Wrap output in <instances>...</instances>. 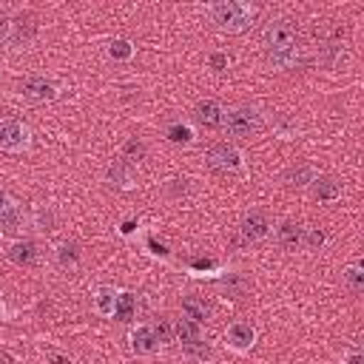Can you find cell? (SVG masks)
<instances>
[{
    "label": "cell",
    "mask_w": 364,
    "mask_h": 364,
    "mask_svg": "<svg viewBox=\"0 0 364 364\" xmlns=\"http://www.w3.org/2000/svg\"><path fill=\"white\" fill-rule=\"evenodd\" d=\"M168 139L176 142V145H191L193 142V128L185 125V122H173V125H168Z\"/></svg>",
    "instance_id": "cell-19"
},
{
    "label": "cell",
    "mask_w": 364,
    "mask_h": 364,
    "mask_svg": "<svg viewBox=\"0 0 364 364\" xmlns=\"http://www.w3.org/2000/svg\"><path fill=\"white\" fill-rule=\"evenodd\" d=\"M11 26H14V23H11L9 17H0V43H6V40L11 37Z\"/></svg>",
    "instance_id": "cell-28"
},
{
    "label": "cell",
    "mask_w": 364,
    "mask_h": 364,
    "mask_svg": "<svg viewBox=\"0 0 364 364\" xmlns=\"http://www.w3.org/2000/svg\"><path fill=\"white\" fill-rule=\"evenodd\" d=\"M361 361H364V358H361V353H358V350H353V353L347 355V364H361Z\"/></svg>",
    "instance_id": "cell-30"
},
{
    "label": "cell",
    "mask_w": 364,
    "mask_h": 364,
    "mask_svg": "<svg viewBox=\"0 0 364 364\" xmlns=\"http://www.w3.org/2000/svg\"><path fill=\"white\" fill-rule=\"evenodd\" d=\"M276 239H279L282 247H287V250H299V247L304 245V228L296 225V222H282V225L276 228Z\"/></svg>",
    "instance_id": "cell-12"
},
{
    "label": "cell",
    "mask_w": 364,
    "mask_h": 364,
    "mask_svg": "<svg viewBox=\"0 0 364 364\" xmlns=\"http://www.w3.org/2000/svg\"><path fill=\"white\" fill-rule=\"evenodd\" d=\"M222 125L228 128V134H230V136H250V134H256V131H259L262 117H259V111H256V108H250V105H236V108L225 111Z\"/></svg>",
    "instance_id": "cell-3"
},
{
    "label": "cell",
    "mask_w": 364,
    "mask_h": 364,
    "mask_svg": "<svg viewBox=\"0 0 364 364\" xmlns=\"http://www.w3.org/2000/svg\"><path fill=\"white\" fill-rule=\"evenodd\" d=\"M193 119L199 125H205V128H219L222 119H225V111H222V105L216 100H202L193 108Z\"/></svg>",
    "instance_id": "cell-10"
},
{
    "label": "cell",
    "mask_w": 364,
    "mask_h": 364,
    "mask_svg": "<svg viewBox=\"0 0 364 364\" xmlns=\"http://www.w3.org/2000/svg\"><path fill=\"white\" fill-rule=\"evenodd\" d=\"M148 245H151V250H154V253H159V256H165V253H168V250H165L162 245H156L154 239H148Z\"/></svg>",
    "instance_id": "cell-31"
},
{
    "label": "cell",
    "mask_w": 364,
    "mask_h": 364,
    "mask_svg": "<svg viewBox=\"0 0 364 364\" xmlns=\"http://www.w3.org/2000/svg\"><path fill=\"white\" fill-rule=\"evenodd\" d=\"M114 304H117V290L114 287H100L94 293V310L100 316H114Z\"/></svg>",
    "instance_id": "cell-17"
},
{
    "label": "cell",
    "mask_w": 364,
    "mask_h": 364,
    "mask_svg": "<svg viewBox=\"0 0 364 364\" xmlns=\"http://www.w3.org/2000/svg\"><path fill=\"white\" fill-rule=\"evenodd\" d=\"M210 68L213 71H225L228 68V57L225 54H210Z\"/></svg>",
    "instance_id": "cell-27"
},
{
    "label": "cell",
    "mask_w": 364,
    "mask_h": 364,
    "mask_svg": "<svg viewBox=\"0 0 364 364\" xmlns=\"http://www.w3.org/2000/svg\"><path fill=\"white\" fill-rule=\"evenodd\" d=\"M159 344H162V341H159V336H156V330H154L151 324H139V327L131 333V350L139 353V355L156 353Z\"/></svg>",
    "instance_id": "cell-9"
},
{
    "label": "cell",
    "mask_w": 364,
    "mask_h": 364,
    "mask_svg": "<svg viewBox=\"0 0 364 364\" xmlns=\"http://www.w3.org/2000/svg\"><path fill=\"white\" fill-rule=\"evenodd\" d=\"M9 259H11L14 264H20V267H28V264H34V262H37V245H34V242H28V239L14 242V245L9 247Z\"/></svg>",
    "instance_id": "cell-14"
},
{
    "label": "cell",
    "mask_w": 364,
    "mask_h": 364,
    "mask_svg": "<svg viewBox=\"0 0 364 364\" xmlns=\"http://www.w3.org/2000/svg\"><path fill=\"white\" fill-rule=\"evenodd\" d=\"M208 14L213 20V26L219 31H228V34H239L245 31L253 17H256V9L247 6V3H236V0H225V3H213L208 6Z\"/></svg>",
    "instance_id": "cell-2"
},
{
    "label": "cell",
    "mask_w": 364,
    "mask_h": 364,
    "mask_svg": "<svg viewBox=\"0 0 364 364\" xmlns=\"http://www.w3.org/2000/svg\"><path fill=\"white\" fill-rule=\"evenodd\" d=\"M176 338H179V344H182V350L188 355H196V358H208L210 355V347L202 338V324H196L191 318H182L176 324Z\"/></svg>",
    "instance_id": "cell-4"
},
{
    "label": "cell",
    "mask_w": 364,
    "mask_h": 364,
    "mask_svg": "<svg viewBox=\"0 0 364 364\" xmlns=\"http://www.w3.org/2000/svg\"><path fill=\"white\" fill-rule=\"evenodd\" d=\"M267 230H270V222H267V216L262 210H250L242 219V236H245V242H259V239L267 236Z\"/></svg>",
    "instance_id": "cell-11"
},
{
    "label": "cell",
    "mask_w": 364,
    "mask_h": 364,
    "mask_svg": "<svg viewBox=\"0 0 364 364\" xmlns=\"http://www.w3.org/2000/svg\"><path fill=\"white\" fill-rule=\"evenodd\" d=\"M182 313H185V318L202 324V321L210 318V304L205 299H199V296H185L182 299Z\"/></svg>",
    "instance_id": "cell-13"
},
{
    "label": "cell",
    "mask_w": 364,
    "mask_h": 364,
    "mask_svg": "<svg viewBox=\"0 0 364 364\" xmlns=\"http://www.w3.org/2000/svg\"><path fill=\"white\" fill-rule=\"evenodd\" d=\"M122 156H125L128 162H134V159L139 162V159L145 156V142H142V139H136V136H131V139L122 145Z\"/></svg>",
    "instance_id": "cell-22"
},
{
    "label": "cell",
    "mask_w": 364,
    "mask_h": 364,
    "mask_svg": "<svg viewBox=\"0 0 364 364\" xmlns=\"http://www.w3.org/2000/svg\"><path fill=\"white\" fill-rule=\"evenodd\" d=\"M304 236H307L304 242H307L310 247H321V245H324V233H321V230H310V233H304Z\"/></svg>",
    "instance_id": "cell-26"
},
{
    "label": "cell",
    "mask_w": 364,
    "mask_h": 364,
    "mask_svg": "<svg viewBox=\"0 0 364 364\" xmlns=\"http://www.w3.org/2000/svg\"><path fill=\"white\" fill-rule=\"evenodd\" d=\"M225 344L236 353H247L253 344H256V330L247 324V321H233L228 330H225Z\"/></svg>",
    "instance_id": "cell-8"
},
{
    "label": "cell",
    "mask_w": 364,
    "mask_h": 364,
    "mask_svg": "<svg viewBox=\"0 0 364 364\" xmlns=\"http://www.w3.org/2000/svg\"><path fill=\"white\" fill-rule=\"evenodd\" d=\"M344 282L350 284V290L358 293V290L364 287V270H361L358 264H347V267H344Z\"/></svg>",
    "instance_id": "cell-24"
},
{
    "label": "cell",
    "mask_w": 364,
    "mask_h": 364,
    "mask_svg": "<svg viewBox=\"0 0 364 364\" xmlns=\"http://www.w3.org/2000/svg\"><path fill=\"white\" fill-rule=\"evenodd\" d=\"M11 208H14V202H11V196H9L6 191H0V219H3V216H6V213H9Z\"/></svg>",
    "instance_id": "cell-29"
},
{
    "label": "cell",
    "mask_w": 364,
    "mask_h": 364,
    "mask_svg": "<svg viewBox=\"0 0 364 364\" xmlns=\"http://www.w3.org/2000/svg\"><path fill=\"white\" fill-rule=\"evenodd\" d=\"M20 94H23V100L40 105V102H51V100L57 97V85H54L48 77H43V74H31V77L23 80Z\"/></svg>",
    "instance_id": "cell-5"
},
{
    "label": "cell",
    "mask_w": 364,
    "mask_h": 364,
    "mask_svg": "<svg viewBox=\"0 0 364 364\" xmlns=\"http://www.w3.org/2000/svg\"><path fill=\"white\" fill-rule=\"evenodd\" d=\"M57 262H60L63 267H68V264H77V262H80V250H77V245H68V242H63V245L57 247Z\"/></svg>",
    "instance_id": "cell-23"
},
{
    "label": "cell",
    "mask_w": 364,
    "mask_h": 364,
    "mask_svg": "<svg viewBox=\"0 0 364 364\" xmlns=\"http://www.w3.org/2000/svg\"><path fill=\"white\" fill-rule=\"evenodd\" d=\"M20 225H23V210H20L17 205H14V208H11V210H9V213H6L3 219H0V228H3L6 233H14V230H17Z\"/></svg>",
    "instance_id": "cell-25"
},
{
    "label": "cell",
    "mask_w": 364,
    "mask_h": 364,
    "mask_svg": "<svg viewBox=\"0 0 364 364\" xmlns=\"http://www.w3.org/2000/svg\"><path fill=\"white\" fill-rule=\"evenodd\" d=\"M108 179L117 182L119 188H128V185H131V165H128V162H114V165L108 168Z\"/></svg>",
    "instance_id": "cell-20"
},
{
    "label": "cell",
    "mask_w": 364,
    "mask_h": 364,
    "mask_svg": "<svg viewBox=\"0 0 364 364\" xmlns=\"http://www.w3.org/2000/svg\"><path fill=\"white\" fill-rule=\"evenodd\" d=\"M313 196L318 202H336L341 196V185L336 179H330V176H316L313 179Z\"/></svg>",
    "instance_id": "cell-15"
},
{
    "label": "cell",
    "mask_w": 364,
    "mask_h": 364,
    "mask_svg": "<svg viewBox=\"0 0 364 364\" xmlns=\"http://www.w3.org/2000/svg\"><path fill=\"white\" fill-rule=\"evenodd\" d=\"M54 364H71L68 358H63V355H54Z\"/></svg>",
    "instance_id": "cell-32"
},
{
    "label": "cell",
    "mask_w": 364,
    "mask_h": 364,
    "mask_svg": "<svg viewBox=\"0 0 364 364\" xmlns=\"http://www.w3.org/2000/svg\"><path fill=\"white\" fill-rule=\"evenodd\" d=\"M134 307H136V301H134L131 293H117L114 318H117V321H131V318H134Z\"/></svg>",
    "instance_id": "cell-18"
},
{
    "label": "cell",
    "mask_w": 364,
    "mask_h": 364,
    "mask_svg": "<svg viewBox=\"0 0 364 364\" xmlns=\"http://www.w3.org/2000/svg\"><path fill=\"white\" fill-rule=\"evenodd\" d=\"M208 162H210L213 168H219V171H242V168H245L242 154H239L233 145H228V142L213 145V148L208 151Z\"/></svg>",
    "instance_id": "cell-7"
},
{
    "label": "cell",
    "mask_w": 364,
    "mask_h": 364,
    "mask_svg": "<svg viewBox=\"0 0 364 364\" xmlns=\"http://www.w3.org/2000/svg\"><path fill=\"white\" fill-rule=\"evenodd\" d=\"M262 46L270 57L273 65L290 68L299 60V46H296V28L287 20H270L262 31Z\"/></svg>",
    "instance_id": "cell-1"
},
{
    "label": "cell",
    "mask_w": 364,
    "mask_h": 364,
    "mask_svg": "<svg viewBox=\"0 0 364 364\" xmlns=\"http://www.w3.org/2000/svg\"><path fill=\"white\" fill-rule=\"evenodd\" d=\"M0 148L3 151H26L28 148V128L17 119H0Z\"/></svg>",
    "instance_id": "cell-6"
},
{
    "label": "cell",
    "mask_w": 364,
    "mask_h": 364,
    "mask_svg": "<svg viewBox=\"0 0 364 364\" xmlns=\"http://www.w3.org/2000/svg\"><path fill=\"white\" fill-rule=\"evenodd\" d=\"M313 179H316V168H313V165H307V162L293 165V168L284 173V182H287L290 188H304V185H313Z\"/></svg>",
    "instance_id": "cell-16"
},
{
    "label": "cell",
    "mask_w": 364,
    "mask_h": 364,
    "mask_svg": "<svg viewBox=\"0 0 364 364\" xmlns=\"http://www.w3.org/2000/svg\"><path fill=\"white\" fill-rule=\"evenodd\" d=\"M131 54H134V46L128 40H111V46H108L111 60H131Z\"/></svg>",
    "instance_id": "cell-21"
}]
</instances>
